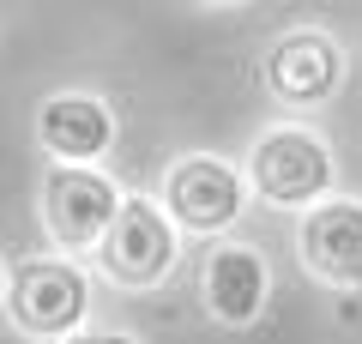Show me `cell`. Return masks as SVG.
Instances as JSON below:
<instances>
[{"label":"cell","mask_w":362,"mask_h":344,"mask_svg":"<svg viewBox=\"0 0 362 344\" xmlns=\"http://www.w3.org/2000/svg\"><path fill=\"white\" fill-rule=\"evenodd\" d=\"M338 181V164H332V145L320 139L314 127H266L247 151V188L259 193L266 205H314L326 200Z\"/></svg>","instance_id":"obj_1"},{"label":"cell","mask_w":362,"mask_h":344,"mask_svg":"<svg viewBox=\"0 0 362 344\" xmlns=\"http://www.w3.org/2000/svg\"><path fill=\"white\" fill-rule=\"evenodd\" d=\"M247 205V169L223 164V157H175L163 176V212L175 217L181 229H194V236H223V229L242 217Z\"/></svg>","instance_id":"obj_5"},{"label":"cell","mask_w":362,"mask_h":344,"mask_svg":"<svg viewBox=\"0 0 362 344\" xmlns=\"http://www.w3.org/2000/svg\"><path fill=\"white\" fill-rule=\"evenodd\" d=\"M0 308H6V266H0Z\"/></svg>","instance_id":"obj_11"},{"label":"cell","mask_w":362,"mask_h":344,"mask_svg":"<svg viewBox=\"0 0 362 344\" xmlns=\"http://www.w3.org/2000/svg\"><path fill=\"white\" fill-rule=\"evenodd\" d=\"M37 145L54 164H97L115 145V109L90 91H54L37 109Z\"/></svg>","instance_id":"obj_8"},{"label":"cell","mask_w":362,"mask_h":344,"mask_svg":"<svg viewBox=\"0 0 362 344\" xmlns=\"http://www.w3.org/2000/svg\"><path fill=\"white\" fill-rule=\"evenodd\" d=\"M127 193L103 176L97 164H54L42 176V229L61 254H90L115 224Z\"/></svg>","instance_id":"obj_4"},{"label":"cell","mask_w":362,"mask_h":344,"mask_svg":"<svg viewBox=\"0 0 362 344\" xmlns=\"http://www.w3.org/2000/svg\"><path fill=\"white\" fill-rule=\"evenodd\" d=\"M54 344H133L127 332H90V326H78V332H66V338H54Z\"/></svg>","instance_id":"obj_10"},{"label":"cell","mask_w":362,"mask_h":344,"mask_svg":"<svg viewBox=\"0 0 362 344\" xmlns=\"http://www.w3.org/2000/svg\"><path fill=\"white\" fill-rule=\"evenodd\" d=\"M103 278L127 284V290H151L175 272V254H181V224L163 212V200H139L127 193L115 212V224L103 229V242L90 248Z\"/></svg>","instance_id":"obj_2"},{"label":"cell","mask_w":362,"mask_h":344,"mask_svg":"<svg viewBox=\"0 0 362 344\" xmlns=\"http://www.w3.org/2000/svg\"><path fill=\"white\" fill-rule=\"evenodd\" d=\"M272 290V272L254 248L242 242H223L206 254V278H199V296H206V314L218 326H254L259 308H266Z\"/></svg>","instance_id":"obj_9"},{"label":"cell","mask_w":362,"mask_h":344,"mask_svg":"<svg viewBox=\"0 0 362 344\" xmlns=\"http://www.w3.org/2000/svg\"><path fill=\"white\" fill-rule=\"evenodd\" d=\"M211 6H242V0H211Z\"/></svg>","instance_id":"obj_12"},{"label":"cell","mask_w":362,"mask_h":344,"mask_svg":"<svg viewBox=\"0 0 362 344\" xmlns=\"http://www.w3.org/2000/svg\"><path fill=\"white\" fill-rule=\"evenodd\" d=\"M296 254L320 284H332V290H362V200L326 193V200L302 205Z\"/></svg>","instance_id":"obj_6"},{"label":"cell","mask_w":362,"mask_h":344,"mask_svg":"<svg viewBox=\"0 0 362 344\" xmlns=\"http://www.w3.org/2000/svg\"><path fill=\"white\" fill-rule=\"evenodd\" d=\"M6 314L25 338H66L85 326L90 314V278L73 260H18V272H6Z\"/></svg>","instance_id":"obj_3"},{"label":"cell","mask_w":362,"mask_h":344,"mask_svg":"<svg viewBox=\"0 0 362 344\" xmlns=\"http://www.w3.org/2000/svg\"><path fill=\"white\" fill-rule=\"evenodd\" d=\"M259 67H266V91L278 103H290V109H314L344 85V49H338V37H326L314 25L284 30Z\"/></svg>","instance_id":"obj_7"}]
</instances>
